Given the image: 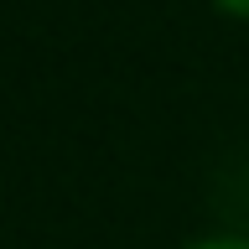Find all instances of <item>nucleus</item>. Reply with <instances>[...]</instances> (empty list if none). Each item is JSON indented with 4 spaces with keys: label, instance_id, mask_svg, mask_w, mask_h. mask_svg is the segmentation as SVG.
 Returning <instances> with one entry per match:
<instances>
[{
    "label": "nucleus",
    "instance_id": "obj_1",
    "mask_svg": "<svg viewBox=\"0 0 249 249\" xmlns=\"http://www.w3.org/2000/svg\"><path fill=\"white\" fill-rule=\"evenodd\" d=\"M192 249H249V239H208V244H192Z\"/></svg>",
    "mask_w": 249,
    "mask_h": 249
},
{
    "label": "nucleus",
    "instance_id": "obj_2",
    "mask_svg": "<svg viewBox=\"0 0 249 249\" xmlns=\"http://www.w3.org/2000/svg\"><path fill=\"white\" fill-rule=\"evenodd\" d=\"M218 5H223L229 16H249V0H218Z\"/></svg>",
    "mask_w": 249,
    "mask_h": 249
}]
</instances>
